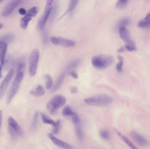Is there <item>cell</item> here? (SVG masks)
Wrapping results in <instances>:
<instances>
[{"label": "cell", "instance_id": "6da1fadb", "mask_svg": "<svg viewBox=\"0 0 150 149\" xmlns=\"http://www.w3.org/2000/svg\"><path fill=\"white\" fill-rule=\"evenodd\" d=\"M112 101V98L105 94H97L84 100L85 103L87 105L98 106H109Z\"/></svg>", "mask_w": 150, "mask_h": 149}, {"label": "cell", "instance_id": "7a4b0ae2", "mask_svg": "<svg viewBox=\"0 0 150 149\" xmlns=\"http://www.w3.org/2000/svg\"><path fill=\"white\" fill-rule=\"evenodd\" d=\"M113 61V58L110 55H99L93 57L91 63L95 68L104 69L111 66Z\"/></svg>", "mask_w": 150, "mask_h": 149}, {"label": "cell", "instance_id": "3957f363", "mask_svg": "<svg viewBox=\"0 0 150 149\" xmlns=\"http://www.w3.org/2000/svg\"><path fill=\"white\" fill-rule=\"evenodd\" d=\"M23 72H21L18 73L8 92L7 99H6V103L7 104H9L10 103L14 96L16 94L20 87V85L23 78Z\"/></svg>", "mask_w": 150, "mask_h": 149}, {"label": "cell", "instance_id": "277c9868", "mask_svg": "<svg viewBox=\"0 0 150 149\" xmlns=\"http://www.w3.org/2000/svg\"><path fill=\"white\" fill-rule=\"evenodd\" d=\"M67 102L65 96L57 95L54 97L47 104V109L51 114L56 113L57 110L64 106Z\"/></svg>", "mask_w": 150, "mask_h": 149}, {"label": "cell", "instance_id": "5b68a950", "mask_svg": "<svg viewBox=\"0 0 150 149\" xmlns=\"http://www.w3.org/2000/svg\"><path fill=\"white\" fill-rule=\"evenodd\" d=\"M39 58V51L38 49H34L29 57V72L31 77H34L36 75Z\"/></svg>", "mask_w": 150, "mask_h": 149}, {"label": "cell", "instance_id": "8992f818", "mask_svg": "<svg viewBox=\"0 0 150 149\" xmlns=\"http://www.w3.org/2000/svg\"><path fill=\"white\" fill-rule=\"evenodd\" d=\"M15 71L13 69H11L0 85V100L4 96L8 86L14 76Z\"/></svg>", "mask_w": 150, "mask_h": 149}, {"label": "cell", "instance_id": "52a82bcc", "mask_svg": "<svg viewBox=\"0 0 150 149\" xmlns=\"http://www.w3.org/2000/svg\"><path fill=\"white\" fill-rule=\"evenodd\" d=\"M50 40L52 43L54 45H61L68 48L74 47L76 45V42L74 41L60 37H52Z\"/></svg>", "mask_w": 150, "mask_h": 149}, {"label": "cell", "instance_id": "ba28073f", "mask_svg": "<svg viewBox=\"0 0 150 149\" xmlns=\"http://www.w3.org/2000/svg\"><path fill=\"white\" fill-rule=\"evenodd\" d=\"M72 117V120L75 125L76 135L79 141L80 142H82L83 139V134L79 116L77 114L75 113Z\"/></svg>", "mask_w": 150, "mask_h": 149}, {"label": "cell", "instance_id": "9c48e42d", "mask_svg": "<svg viewBox=\"0 0 150 149\" xmlns=\"http://www.w3.org/2000/svg\"><path fill=\"white\" fill-rule=\"evenodd\" d=\"M52 8V7L45 8L44 14L39 20L37 24V29L39 31H43L45 29L47 22L50 16Z\"/></svg>", "mask_w": 150, "mask_h": 149}, {"label": "cell", "instance_id": "30bf717a", "mask_svg": "<svg viewBox=\"0 0 150 149\" xmlns=\"http://www.w3.org/2000/svg\"><path fill=\"white\" fill-rule=\"evenodd\" d=\"M23 1V0H13L8 4L4 10L2 15L4 17L8 16Z\"/></svg>", "mask_w": 150, "mask_h": 149}, {"label": "cell", "instance_id": "8fae6325", "mask_svg": "<svg viewBox=\"0 0 150 149\" xmlns=\"http://www.w3.org/2000/svg\"><path fill=\"white\" fill-rule=\"evenodd\" d=\"M47 136L49 137V139L52 141L54 145H56L58 147H60L62 148L66 149H73V147L69 145L68 143L59 140V139L55 137L53 135L51 134H47Z\"/></svg>", "mask_w": 150, "mask_h": 149}, {"label": "cell", "instance_id": "7c38bea8", "mask_svg": "<svg viewBox=\"0 0 150 149\" xmlns=\"http://www.w3.org/2000/svg\"><path fill=\"white\" fill-rule=\"evenodd\" d=\"M8 126L10 127L14 131H16L19 136L23 135V131L16 121L11 117L8 119Z\"/></svg>", "mask_w": 150, "mask_h": 149}, {"label": "cell", "instance_id": "4fadbf2b", "mask_svg": "<svg viewBox=\"0 0 150 149\" xmlns=\"http://www.w3.org/2000/svg\"><path fill=\"white\" fill-rule=\"evenodd\" d=\"M131 136L134 138V141L139 145L145 146L148 144V141L146 138L138 134L137 132L133 131L131 134Z\"/></svg>", "mask_w": 150, "mask_h": 149}, {"label": "cell", "instance_id": "5bb4252c", "mask_svg": "<svg viewBox=\"0 0 150 149\" xmlns=\"http://www.w3.org/2000/svg\"><path fill=\"white\" fill-rule=\"evenodd\" d=\"M7 43L4 41H0V64L4 66L7 50Z\"/></svg>", "mask_w": 150, "mask_h": 149}, {"label": "cell", "instance_id": "9a60e30c", "mask_svg": "<svg viewBox=\"0 0 150 149\" xmlns=\"http://www.w3.org/2000/svg\"><path fill=\"white\" fill-rule=\"evenodd\" d=\"M26 66V59L24 57L19 58L16 63V68L17 72L19 73L22 72H23L24 71Z\"/></svg>", "mask_w": 150, "mask_h": 149}, {"label": "cell", "instance_id": "2e32d148", "mask_svg": "<svg viewBox=\"0 0 150 149\" xmlns=\"http://www.w3.org/2000/svg\"><path fill=\"white\" fill-rule=\"evenodd\" d=\"M120 37L124 42H127L130 40V34L126 27H122L119 28Z\"/></svg>", "mask_w": 150, "mask_h": 149}, {"label": "cell", "instance_id": "e0dca14e", "mask_svg": "<svg viewBox=\"0 0 150 149\" xmlns=\"http://www.w3.org/2000/svg\"><path fill=\"white\" fill-rule=\"evenodd\" d=\"M45 92V88L41 85H38L34 89L30 91L31 94L36 97H40L43 96Z\"/></svg>", "mask_w": 150, "mask_h": 149}, {"label": "cell", "instance_id": "ac0fdd59", "mask_svg": "<svg viewBox=\"0 0 150 149\" xmlns=\"http://www.w3.org/2000/svg\"><path fill=\"white\" fill-rule=\"evenodd\" d=\"M32 17L26 13L25 15L20 20V26L23 29H26L28 26L29 23L31 20Z\"/></svg>", "mask_w": 150, "mask_h": 149}, {"label": "cell", "instance_id": "d6986e66", "mask_svg": "<svg viewBox=\"0 0 150 149\" xmlns=\"http://www.w3.org/2000/svg\"><path fill=\"white\" fill-rule=\"evenodd\" d=\"M14 64V59L13 56L11 54L8 55L6 58H5V60H4V69L6 70L10 69Z\"/></svg>", "mask_w": 150, "mask_h": 149}, {"label": "cell", "instance_id": "ffe728a7", "mask_svg": "<svg viewBox=\"0 0 150 149\" xmlns=\"http://www.w3.org/2000/svg\"><path fill=\"white\" fill-rule=\"evenodd\" d=\"M65 77V74L64 73H62L59 77V78L56 81V83L54 84V85L52 87V91L53 92H54L56 91V90H58L60 87L61 85L62 84L63 82V80H64V78Z\"/></svg>", "mask_w": 150, "mask_h": 149}, {"label": "cell", "instance_id": "44dd1931", "mask_svg": "<svg viewBox=\"0 0 150 149\" xmlns=\"http://www.w3.org/2000/svg\"><path fill=\"white\" fill-rule=\"evenodd\" d=\"M80 63V60L79 59H75L70 62L66 67V71L68 72L69 71L74 70L76 68Z\"/></svg>", "mask_w": 150, "mask_h": 149}, {"label": "cell", "instance_id": "7402d4cb", "mask_svg": "<svg viewBox=\"0 0 150 149\" xmlns=\"http://www.w3.org/2000/svg\"><path fill=\"white\" fill-rule=\"evenodd\" d=\"M125 48L129 51H135L137 50L136 45L135 43L133 40H129L127 42H126Z\"/></svg>", "mask_w": 150, "mask_h": 149}, {"label": "cell", "instance_id": "603a6c76", "mask_svg": "<svg viewBox=\"0 0 150 149\" xmlns=\"http://www.w3.org/2000/svg\"><path fill=\"white\" fill-rule=\"evenodd\" d=\"M118 134L120 138L124 142L126 143H127L129 147H130L131 148L133 149H137V148L132 143V142H131L127 137H126V136H125L123 135H122V134H121V133H118Z\"/></svg>", "mask_w": 150, "mask_h": 149}, {"label": "cell", "instance_id": "cb8c5ba5", "mask_svg": "<svg viewBox=\"0 0 150 149\" xmlns=\"http://www.w3.org/2000/svg\"><path fill=\"white\" fill-rule=\"evenodd\" d=\"M41 117L43 123L52 125L53 126H54V124H55V122H54L53 120L49 118V117L45 114L41 113Z\"/></svg>", "mask_w": 150, "mask_h": 149}, {"label": "cell", "instance_id": "d4e9b609", "mask_svg": "<svg viewBox=\"0 0 150 149\" xmlns=\"http://www.w3.org/2000/svg\"><path fill=\"white\" fill-rule=\"evenodd\" d=\"M72 108L69 106H66L62 110V115L64 116H72L74 113Z\"/></svg>", "mask_w": 150, "mask_h": 149}, {"label": "cell", "instance_id": "484cf974", "mask_svg": "<svg viewBox=\"0 0 150 149\" xmlns=\"http://www.w3.org/2000/svg\"><path fill=\"white\" fill-rule=\"evenodd\" d=\"M138 27L141 28H146L150 27V19L144 18L141 20L138 23Z\"/></svg>", "mask_w": 150, "mask_h": 149}, {"label": "cell", "instance_id": "4316f807", "mask_svg": "<svg viewBox=\"0 0 150 149\" xmlns=\"http://www.w3.org/2000/svg\"><path fill=\"white\" fill-rule=\"evenodd\" d=\"M45 79L46 87L47 90H49L52 87L53 85L52 78L50 75L47 74L45 76Z\"/></svg>", "mask_w": 150, "mask_h": 149}, {"label": "cell", "instance_id": "83f0119b", "mask_svg": "<svg viewBox=\"0 0 150 149\" xmlns=\"http://www.w3.org/2000/svg\"><path fill=\"white\" fill-rule=\"evenodd\" d=\"M130 23H131V20L130 18L128 17H125L121 19L119 22L118 24V28L122 27H126V26H128L129 24H130Z\"/></svg>", "mask_w": 150, "mask_h": 149}, {"label": "cell", "instance_id": "f1b7e54d", "mask_svg": "<svg viewBox=\"0 0 150 149\" xmlns=\"http://www.w3.org/2000/svg\"><path fill=\"white\" fill-rule=\"evenodd\" d=\"M118 59L119 61L116 65V69L118 72L121 73L122 71V66L124 63V59L123 57H122L120 55H119L118 56Z\"/></svg>", "mask_w": 150, "mask_h": 149}, {"label": "cell", "instance_id": "f546056e", "mask_svg": "<svg viewBox=\"0 0 150 149\" xmlns=\"http://www.w3.org/2000/svg\"><path fill=\"white\" fill-rule=\"evenodd\" d=\"M79 1V0H70L69 5L67 12H66L65 14L69 13L71 11H73Z\"/></svg>", "mask_w": 150, "mask_h": 149}, {"label": "cell", "instance_id": "4dcf8cb0", "mask_svg": "<svg viewBox=\"0 0 150 149\" xmlns=\"http://www.w3.org/2000/svg\"><path fill=\"white\" fill-rule=\"evenodd\" d=\"M62 122L60 120H58L55 122V124L53 126L54 128L53 129V134H57L59 132L61 128Z\"/></svg>", "mask_w": 150, "mask_h": 149}, {"label": "cell", "instance_id": "1f68e13d", "mask_svg": "<svg viewBox=\"0 0 150 149\" xmlns=\"http://www.w3.org/2000/svg\"><path fill=\"white\" fill-rule=\"evenodd\" d=\"M129 0H118L116 3V7L118 8L122 9L126 7Z\"/></svg>", "mask_w": 150, "mask_h": 149}, {"label": "cell", "instance_id": "d6a6232c", "mask_svg": "<svg viewBox=\"0 0 150 149\" xmlns=\"http://www.w3.org/2000/svg\"><path fill=\"white\" fill-rule=\"evenodd\" d=\"M8 129L9 134L11 138L13 141H15L16 139L18 137V134L17 133L14 131L10 127L8 126Z\"/></svg>", "mask_w": 150, "mask_h": 149}, {"label": "cell", "instance_id": "836d02e7", "mask_svg": "<svg viewBox=\"0 0 150 149\" xmlns=\"http://www.w3.org/2000/svg\"><path fill=\"white\" fill-rule=\"evenodd\" d=\"M38 10L39 9L38 7H33L30 9L28 10V11L26 12V13L30 15L32 17H34L36 16V15L38 14Z\"/></svg>", "mask_w": 150, "mask_h": 149}, {"label": "cell", "instance_id": "e575fe53", "mask_svg": "<svg viewBox=\"0 0 150 149\" xmlns=\"http://www.w3.org/2000/svg\"><path fill=\"white\" fill-rule=\"evenodd\" d=\"M100 136L102 139L108 140L110 138V134L108 130H102L100 132Z\"/></svg>", "mask_w": 150, "mask_h": 149}, {"label": "cell", "instance_id": "d590c367", "mask_svg": "<svg viewBox=\"0 0 150 149\" xmlns=\"http://www.w3.org/2000/svg\"><path fill=\"white\" fill-rule=\"evenodd\" d=\"M2 39V41L6 42V43H11L14 40V36L11 34H8L4 36Z\"/></svg>", "mask_w": 150, "mask_h": 149}, {"label": "cell", "instance_id": "8d00e7d4", "mask_svg": "<svg viewBox=\"0 0 150 149\" xmlns=\"http://www.w3.org/2000/svg\"><path fill=\"white\" fill-rule=\"evenodd\" d=\"M39 113L38 112H36L34 114V116H33V121L32 128L33 129H35L37 127L38 125V120Z\"/></svg>", "mask_w": 150, "mask_h": 149}, {"label": "cell", "instance_id": "74e56055", "mask_svg": "<svg viewBox=\"0 0 150 149\" xmlns=\"http://www.w3.org/2000/svg\"><path fill=\"white\" fill-rule=\"evenodd\" d=\"M42 38H43V42L47 44L48 43V36L47 31L46 30H43L42 32Z\"/></svg>", "mask_w": 150, "mask_h": 149}, {"label": "cell", "instance_id": "f35d334b", "mask_svg": "<svg viewBox=\"0 0 150 149\" xmlns=\"http://www.w3.org/2000/svg\"><path fill=\"white\" fill-rule=\"evenodd\" d=\"M57 11H58V7L57 6H54L53 8H52L50 16H49L50 17V20H52L54 18L57 14Z\"/></svg>", "mask_w": 150, "mask_h": 149}, {"label": "cell", "instance_id": "ab89813d", "mask_svg": "<svg viewBox=\"0 0 150 149\" xmlns=\"http://www.w3.org/2000/svg\"><path fill=\"white\" fill-rule=\"evenodd\" d=\"M68 73L69 74L70 76L73 77V78L75 79H77L78 78V74L77 73V72H76L74 71V70L69 71L68 72Z\"/></svg>", "mask_w": 150, "mask_h": 149}, {"label": "cell", "instance_id": "60d3db41", "mask_svg": "<svg viewBox=\"0 0 150 149\" xmlns=\"http://www.w3.org/2000/svg\"><path fill=\"white\" fill-rule=\"evenodd\" d=\"M70 91L71 93L74 94H76L78 92L77 88L76 87H71L70 88Z\"/></svg>", "mask_w": 150, "mask_h": 149}, {"label": "cell", "instance_id": "b9f144b4", "mask_svg": "<svg viewBox=\"0 0 150 149\" xmlns=\"http://www.w3.org/2000/svg\"><path fill=\"white\" fill-rule=\"evenodd\" d=\"M54 0H47V1L46 6V8H49L51 7Z\"/></svg>", "mask_w": 150, "mask_h": 149}, {"label": "cell", "instance_id": "7bdbcfd3", "mask_svg": "<svg viewBox=\"0 0 150 149\" xmlns=\"http://www.w3.org/2000/svg\"><path fill=\"white\" fill-rule=\"evenodd\" d=\"M19 14L21 15H25L26 14V11L23 8H21L18 10Z\"/></svg>", "mask_w": 150, "mask_h": 149}, {"label": "cell", "instance_id": "ee69618b", "mask_svg": "<svg viewBox=\"0 0 150 149\" xmlns=\"http://www.w3.org/2000/svg\"><path fill=\"white\" fill-rule=\"evenodd\" d=\"M2 122V112L1 110L0 111V128L1 126Z\"/></svg>", "mask_w": 150, "mask_h": 149}, {"label": "cell", "instance_id": "f6af8a7d", "mask_svg": "<svg viewBox=\"0 0 150 149\" xmlns=\"http://www.w3.org/2000/svg\"><path fill=\"white\" fill-rule=\"evenodd\" d=\"M2 65L0 64V78H2Z\"/></svg>", "mask_w": 150, "mask_h": 149}, {"label": "cell", "instance_id": "bcb514c9", "mask_svg": "<svg viewBox=\"0 0 150 149\" xmlns=\"http://www.w3.org/2000/svg\"><path fill=\"white\" fill-rule=\"evenodd\" d=\"M125 51V49L123 47H121L119 50V52H122Z\"/></svg>", "mask_w": 150, "mask_h": 149}, {"label": "cell", "instance_id": "7dc6e473", "mask_svg": "<svg viewBox=\"0 0 150 149\" xmlns=\"http://www.w3.org/2000/svg\"><path fill=\"white\" fill-rule=\"evenodd\" d=\"M145 18L150 19V12L146 15V17H145Z\"/></svg>", "mask_w": 150, "mask_h": 149}, {"label": "cell", "instance_id": "c3c4849f", "mask_svg": "<svg viewBox=\"0 0 150 149\" xmlns=\"http://www.w3.org/2000/svg\"><path fill=\"white\" fill-rule=\"evenodd\" d=\"M3 26V24H2L0 23V30H1V29H2Z\"/></svg>", "mask_w": 150, "mask_h": 149}, {"label": "cell", "instance_id": "681fc988", "mask_svg": "<svg viewBox=\"0 0 150 149\" xmlns=\"http://www.w3.org/2000/svg\"><path fill=\"white\" fill-rule=\"evenodd\" d=\"M4 0H0V3H1L3 1H4Z\"/></svg>", "mask_w": 150, "mask_h": 149}]
</instances>
